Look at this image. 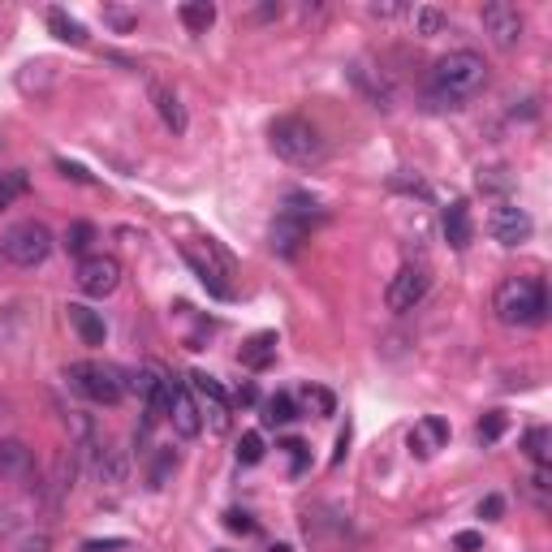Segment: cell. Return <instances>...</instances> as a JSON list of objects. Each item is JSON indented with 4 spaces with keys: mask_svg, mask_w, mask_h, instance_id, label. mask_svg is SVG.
Here are the masks:
<instances>
[{
    "mask_svg": "<svg viewBox=\"0 0 552 552\" xmlns=\"http://www.w3.org/2000/svg\"><path fill=\"white\" fill-rule=\"evenodd\" d=\"M488 82V61L471 48H458L432 65V100L436 108H462Z\"/></svg>",
    "mask_w": 552,
    "mask_h": 552,
    "instance_id": "6da1fadb",
    "label": "cell"
},
{
    "mask_svg": "<svg viewBox=\"0 0 552 552\" xmlns=\"http://www.w3.org/2000/svg\"><path fill=\"white\" fill-rule=\"evenodd\" d=\"M496 320L509 328H535L548 320V294L540 276H505L492 298Z\"/></svg>",
    "mask_w": 552,
    "mask_h": 552,
    "instance_id": "7a4b0ae2",
    "label": "cell"
},
{
    "mask_svg": "<svg viewBox=\"0 0 552 552\" xmlns=\"http://www.w3.org/2000/svg\"><path fill=\"white\" fill-rule=\"evenodd\" d=\"M268 143L285 164H298V169H311L328 156L320 126H311L307 117H276L268 126Z\"/></svg>",
    "mask_w": 552,
    "mask_h": 552,
    "instance_id": "3957f363",
    "label": "cell"
},
{
    "mask_svg": "<svg viewBox=\"0 0 552 552\" xmlns=\"http://www.w3.org/2000/svg\"><path fill=\"white\" fill-rule=\"evenodd\" d=\"M65 380L74 393H82L87 402H100V406H117L121 397H126V371L113 363H69Z\"/></svg>",
    "mask_w": 552,
    "mask_h": 552,
    "instance_id": "277c9868",
    "label": "cell"
},
{
    "mask_svg": "<svg viewBox=\"0 0 552 552\" xmlns=\"http://www.w3.org/2000/svg\"><path fill=\"white\" fill-rule=\"evenodd\" d=\"M182 259L190 264V272L199 276V285L207 289L212 298H233V259L220 251V242H186L182 246Z\"/></svg>",
    "mask_w": 552,
    "mask_h": 552,
    "instance_id": "5b68a950",
    "label": "cell"
},
{
    "mask_svg": "<svg viewBox=\"0 0 552 552\" xmlns=\"http://www.w3.org/2000/svg\"><path fill=\"white\" fill-rule=\"evenodd\" d=\"M0 246H5V259L13 268H39L52 255V233L39 220H18Z\"/></svg>",
    "mask_w": 552,
    "mask_h": 552,
    "instance_id": "8992f818",
    "label": "cell"
},
{
    "mask_svg": "<svg viewBox=\"0 0 552 552\" xmlns=\"http://www.w3.org/2000/svg\"><path fill=\"white\" fill-rule=\"evenodd\" d=\"M190 389H195L199 419L212 427L216 436H225L229 427H233V402L225 397V389H220V380H212L207 371H195V376H190Z\"/></svg>",
    "mask_w": 552,
    "mask_h": 552,
    "instance_id": "52a82bcc",
    "label": "cell"
},
{
    "mask_svg": "<svg viewBox=\"0 0 552 552\" xmlns=\"http://www.w3.org/2000/svg\"><path fill=\"white\" fill-rule=\"evenodd\" d=\"M483 31L501 52L518 48L522 44V31H527V18L518 13V5H509V0H492V5H483Z\"/></svg>",
    "mask_w": 552,
    "mask_h": 552,
    "instance_id": "ba28073f",
    "label": "cell"
},
{
    "mask_svg": "<svg viewBox=\"0 0 552 552\" xmlns=\"http://www.w3.org/2000/svg\"><path fill=\"white\" fill-rule=\"evenodd\" d=\"M427 285H432V276H427L423 264H402V268H397V276L389 281V289H384V302H389V311L406 315V311H414L423 302Z\"/></svg>",
    "mask_w": 552,
    "mask_h": 552,
    "instance_id": "9c48e42d",
    "label": "cell"
},
{
    "mask_svg": "<svg viewBox=\"0 0 552 552\" xmlns=\"http://www.w3.org/2000/svg\"><path fill=\"white\" fill-rule=\"evenodd\" d=\"M488 233L501 246H522V242H531L535 220L527 216V207H518V203H496L488 216Z\"/></svg>",
    "mask_w": 552,
    "mask_h": 552,
    "instance_id": "30bf717a",
    "label": "cell"
},
{
    "mask_svg": "<svg viewBox=\"0 0 552 552\" xmlns=\"http://www.w3.org/2000/svg\"><path fill=\"white\" fill-rule=\"evenodd\" d=\"M74 281H78V289H82L87 298H108V294H113V289L121 285V264H117L113 255H87V259L78 264V276H74Z\"/></svg>",
    "mask_w": 552,
    "mask_h": 552,
    "instance_id": "8fae6325",
    "label": "cell"
},
{
    "mask_svg": "<svg viewBox=\"0 0 552 552\" xmlns=\"http://www.w3.org/2000/svg\"><path fill=\"white\" fill-rule=\"evenodd\" d=\"M164 419L173 423V432L182 436V440H195V436L203 432V419H199L195 393H190L182 380H173V376H169V414H164Z\"/></svg>",
    "mask_w": 552,
    "mask_h": 552,
    "instance_id": "7c38bea8",
    "label": "cell"
},
{
    "mask_svg": "<svg viewBox=\"0 0 552 552\" xmlns=\"http://www.w3.org/2000/svg\"><path fill=\"white\" fill-rule=\"evenodd\" d=\"M406 445L414 458H436V449H445L449 445V423L440 419V414H427V419H419L410 427V436H406Z\"/></svg>",
    "mask_w": 552,
    "mask_h": 552,
    "instance_id": "4fadbf2b",
    "label": "cell"
},
{
    "mask_svg": "<svg viewBox=\"0 0 552 552\" xmlns=\"http://www.w3.org/2000/svg\"><path fill=\"white\" fill-rule=\"evenodd\" d=\"M440 229H445V242L453 251H466L475 242V220H471V203L466 199H453L445 212H440Z\"/></svg>",
    "mask_w": 552,
    "mask_h": 552,
    "instance_id": "5bb4252c",
    "label": "cell"
},
{
    "mask_svg": "<svg viewBox=\"0 0 552 552\" xmlns=\"http://www.w3.org/2000/svg\"><path fill=\"white\" fill-rule=\"evenodd\" d=\"M350 78H354V87L371 100V108H380V113H393V108H397V95H393L389 78H384L380 69H371V65H354V69H350Z\"/></svg>",
    "mask_w": 552,
    "mask_h": 552,
    "instance_id": "9a60e30c",
    "label": "cell"
},
{
    "mask_svg": "<svg viewBox=\"0 0 552 552\" xmlns=\"http://www.w3.org/2000/svg\"><path fill=\"white\" fill-rule=\"evenodd\" d=\"M151 104H156V113H160V121L169 126L177 138L186 134V104H182V95H177L173 87H164V82H151Z\"/></svg>",
    "mask_w": 552,
    "mask_h": 552,
    "instance_id": "2e32d148",
    "label": "cell"
},
{
    "mask_svg": "<svg viewBox=\"0 0 552 552\" xmlns=\"http://www.w3.org/2000/svg\"><path fill=\"white\" fill-rule=\"evenodd\" d=\"M276 333H255V337H246L242 341V350H238V363L246 371H268L272 367V358H276Z\"/></svg>",
    "mask_w": 552,
    "mask_h": 552,
    "instance_id": "e0dca14e",
    "label": "cell"
},
{
    "mask_svg": "<svg viewBox=\"0 0 552 552\" xmlns=\"http://www.w3.org/2000/svg\"><path fill=\"white\" fill-rule=\"evenodd\" d=\"M0 475L5 479H31L35 475V453L22 440H0Z\"/></svg>",
    "mask_w": 552,
    "mask_h": 552,
    "instance_id": "ac0fdd59",
    "label": "cell"
},
{
    "mask_svg": "<svg viewBox=\"0 0 552 552\" xmlns=\"http://www.w3.org/2000/svg\"><path fill=\"white\" fill-rule=\"evenodd\" d=\"M65 315H69V324H74V333L82 337V345H104L108 328H104V320H100V311L82 307V302H69Z\"/></svg>",
    "mask_w": 552,
    "mask_h": 552,
    "instance_id": "d6986e66",
    "label": "cell"
},
{
    "mask_svg": "<svg viewBox=\"0 0 552 552\" xmlns=\"http://www.w3.org/2000/svg\"><path fill=\"white\" fill-rule=\"evenodd\" d=\"M177 18H182V26L190 35H207L212 22H216V5L212 0H186V5L177 9Z\"/></svg>",
    "mask_w": 552,
    "mask_h": 552,
    "instance_id": "ffe728a7",
    "label": "cell"
},
{
    "mask_svg": "<svg viewBox=\"0 0 552 552\" xmlns=\"http://www.w3.org/2000/svg\"><path fill=\"white\" fill-rule=\"evenodd\" d=\"M48 31L61 39V44H74V48H87V26L78 18H69L65 9H48Z\"/></svg>",
    "mask_w": 552,
    "mask_h": 552,
    "instance_id": "44dd1931",
    "label": "cell"
},
{
    "mask_svg": "<svg viewBox=\"0 0 552 552\" xmlns=\"http://www.w3.org/2000/svg\"><path fill=\"white\" fill-rule=\"evenodd\" d=\"M410 22H414V35H423V39H432L440 35L449 26V13L445 9H436V5H419L410 13Z\"/></svg>",
    "mask_w": 552,
    "mask_h": 552,
    "instance_id": "7402d4cb",
    "label": "cell"
},
{
    "mask_svg": "<svg viewBox=\"0 0 552 552\" xmlns=\"http://www.w3.org/2000/svg\"><path fill=\"white\" fill-rule=\"evenodd\" d=\"M160 367H138V371H126V389L138 397V402H151L156 397V389H160Z\"/></svg>",
    "mask_w": 552,
    "mask_h": 552,
    "instance_id": "603a6c76",
    "label": "cell"
},
{
    "mask_svg": "<svg viewBox=\"0 0 552 552\" xmlns=\"http://www.w3.org/2000/svg\"><path fill=\"white\" fill-rule=\"evenodd\" d=\"M298 419V406H294V397L289 393H276L264 402V423L268 427H281V423H294Z\"/></svg>",
    "mask_w": 552,
    "mask_h": 552,
    "instance_id": "cb8c5ba5",
    "label": "cell"
},
{
    "mask_svg": "<svg viewBox=\"0 0 552 552\" xmlns=\"http://www.w3.org/2000/svg\"><path fill=\"white\" fill-rule=\"evenodd\" d=\"M91 242H95V229L87 225V220H74V225H69V229H65V251H69V255L87 259V251H91Z\"/></svg>",
    "mask_w": 552,
    "mask_h": 552,
    "instance_id": "d4e9b609",
    "label": "cell"
},
{
    "mask_svg": "<svg viewBox=\"0 0 552 552\" xmlns=\"http://www.w3.org/2000/svg\"><path fill=\"white\" fill-rule=\"evenodd\" d=\"M126 475H130L126 453H121V449H104V458H100V479H104V483H126Z\"/></svg>",
    "mask_w": 552,
    "mask_h": 552,
    "instance_id": "484cf974",
    "label": "cell"
},
{
    "mask_svg": "<svg viewBox=\"0 0 552 552\" xmlns=\"http://www.w3.org/2000/svg\"><path fill=\"white\" fill-rule=\"evenodd\" d=\"M505 427H509V419L501 410H492V414H483L479 419V427H475V436H479V445H496V440L505 436Z\"/></svg>",
    "mask_w": 552,
    "mask_h": 552,
    "instance_id": "4316f807",
    "label": "cell"
},
{
    "mask_svg": "<svg viewBox=\"0 0 552 552\" xmlns=\"http://www.w3.org/2000/svg\"><path fill=\"white\" fill-rule=\"evenodd\" d=\"M264 436L259 432H242V440H238V462L242 466H255V462H264Z\"/></svg>",
    "mask_w": 552,
    "mask_h": 552,
    "instance_id": "83f0119b",
    "label": "cell"
},
{
    "mask_svg": "<svg viewBox=\"0 0 552 552\" xmlns=\"http://www.w3.org/2000/svg\"><path fill=\"white\" fill-rule=\"evenodd\" d=\"M169 471H177V453L173 449H156V462H151V488H164V479H169Z\"/></svg>",
    "mask_w": 552,
    "mask_h": 552,
    "instance_id": "f1b7e54d",
    "label": "cell"
},
{
    "mask_svg": "<svg viewBox=\"0 0 552 552\" xmlns=\"http://www.w3.org/2000/svg\"><path fill=\"white\" fill-rule=\"evenodd\" d=\"M548 427H531L527 432V458L531 462H540V466H548Z\"/></svg>",
    "mask_w": 552,
    "mask_h": 552,
    "instance_id": "f546056e",
    "label": "cell"
},
{
    "mask_svg": "<svg viewBox=\"0 0 552 552\" xmlns=\"http://www.w3.org/2000/svg\"><path fill=\"white\" fill-rule=\"evenodd\" d=\"M302 406L315 410V414H333L337 402H333V393L328 389H302Z\"/></svg>",
    "mask_w": 552,
    "mask_h": 552,
    "instance_id": "4dcf8cb0",
    "label": "cell"
},
{
    "mask_svg": "<svg viewBox=\"0 0 552 552\" xmlns=\"http://www.w3.org/2000/svg\"><path fill=\"white\" fill-rule=\"evenodd\" d=\"M281 449L289 453V462H294V466H289V475H302V471H307L311 453H307V445H302V440H285V445H281Z\"/></svg>",
    "mask_w": 552,
    "mask_h": 552,
    "instance_id": "1f68e13d",
    "label": "cell"
},
{
    "mask_svg": "<svg viewBox=\"0 0 552 552\" xmlns=\"http://www.w3.org/2000/svg\"><path fill=\"white\" fill-rule=\"evenodd\" d=\"M501 509H505V501H501V496H483V501H479V518L483 522H496V518H501Z\"/></svg>",
    "mask_w": 552,
    "mask_h": 552,
    "instance_id": "d6a6232c",
    "label": "cell"
},
{
    "mask_svg": "<svg viewBox=\"0 0 552 552\" xmlns=\"http://www.w3.org/2000/svg\"><path fill=\"white\" fill-rule=\"evenodd\" d=\"M225 527H229V531L251 535V531H255V522H251V514H242V509H229V514H225Z\"/></svg>",
    "mask_w": 552,
    "mask_h": 552,
    "instance_id": "836d02e7",
    "label": "cell"
},
{
    "mask_svg": "<svg viewBox=\"0 0 552 552\" xmlns=\"http://www.w3.org/2000/svg\"><path fill=\"white\" fill-rule=\"evenodd\" d=\"M57 169L65 173V177H74V182H82V186H91V173L82 169V164H69V160H57Z\"/></svg>",
    "mask_w": 552,
    "mask_h": 552,
    "instance_id": "e575fe53",
    "label": "cell"
},
{
    "mask_svg": "<svg viewBox=\"0 0 552 552\" xmlns=\"http://www.w3.org/2000/svg\"><path fill=\"white\" fill-rule=\"evenodd\" d=\"M479 544H483L479 531H462L458 540H453V548H458V552H479Z\"/></svg>",
    "mask_w": 552,
    "mask_h": 552,
    "instance_id": "d590c367",
    "label": "cell"
},
{
    "mask_svg": "<svg viewBox=\"0 0 552 552\" xmlns=\"http://www.w3.org/2000/svg\"><path fill=\"white\" fill-rule=\"evenodd\" d=\"M104 18H108V22H113V26H117V31H130V26L138 22V18H134V13H121V9H108V13H104Z\"/></svg>",
    "mask_w": 552,
    "mask_h": 552,
    "instance_id": "8d00e7d4",
    "label": "cell"
},
{
    "mask_svg": "<svg viewBox=\"0 0 552 552\" xmlns=\"http://www.w3.org/2000/svg\"><path fill=\"white\" fill-rule=\"evenodd\" d=\"M505 186H509V177H492V169L479 173V190H505Z\"/></svg>",
    "mask_w": 552,
    "mask_h": 552,
    "instance_id": "74e56055",
    "label": "cell"
},
{
    "mask_svg": "<svg viewBox=\"0 0 552 552\" xmlns=\"http://www.w3.org/2000/svg\"><path fill=\"white\" fill-rule=\"evenodd\" d=\"M345 453H350V423L341 427V436H337V453H333V466H341L345 462Z\"/></svg>",
    "mask_w": 552,
    "mask_h": 552,
    "instance_id": "f35d334b",
    "label": "cell"
},
{
    "mask_svg": "<svg viewBox=\"0 0 552 552\" xmlns=\"http://www.w3.org/2000/svg\"><path fill=\"white\" fill-rule=\"evenodd\" d=\"M233 402H238V406H255V402H259V389H255V384H242Z\"/></svg>",
    "mask_w": 552,
    "mask_h": 552,
    "instance_id": "ab89813d",
    "label": "cell"
},
{
    "mask_svg": "<svg viewBox=\"0 0 552 552\" xmlns=\"http://www.w3.org/2000/svg\"><path fill=\"white\" fill-rule=\"evenodd\" d=\"M18 552H52V540L48 535H35V540H26Z\"/></svg>",
    "mask_w": 552,
    "mask_h": 552,
    "instance_id": "60d3db41",
    "label": "cell"
},
{
    "mask_svg": "<svg viewBox=\"0 0 552 552\" xmlns=\"http://www.w3.org/2000/svg\"><path fill=\"white\" fill-rule=\"evenodd\" d=\"M113 548H126V540H104V544H100V540H91L82 552H113Z\"/></svg>",
    "mask_w": 552,
    "mask_h": 552,
    "instance_id": "b9f144b4",
    "label": "cell"
},
{
    "mask_svg": "<svg viewBox=\"0 0 552 552\" xmlns=\"http://www.w3.org/2000/svg\"><path fill=\"white\" fill-rule=\"evenodd\" d=\"M5 207H9V195H5V186H0V212H5Z\"/></svg>",
    "mask_w": 552,
    "mask_h": 552,
    "instance_id": "7bdbcfd3",
    "label": "cell"
}]
</instances>
